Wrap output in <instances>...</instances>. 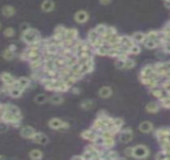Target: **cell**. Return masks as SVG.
<instances>
[{"mask_svg":"<svg viewBox=\"0 0 170 160\" xmlns=\"http://www.w3.org/2000/svg\"><path fill=\"white\" fill-rule=\"evenodd\" d=\"M31 140L34 143H37V144H40V145H46L49 141L48 137L42 132H36L35 135L33 136V138Z\"/></svg>","mask_w":170,"mask_h":160,"instance_id":"7","label":"cell"},{"mask_svg":"<svg viewBox=\"0 0 170 160\" xmlns=\"http://www.w3.org/2000/svg\"><path fill=\"white\" fill-rule=\"evenodd\" d=\"M71 91H72V93L73 94H78L80 92V89L78 87H73V88H71Z\"/></svg>","mask_w":170,"mask_h":160,"instance_id":"48","label":"cell"},{"mask_svg":"<svg viewBox=\"0 0 170 160\" xmlns=\"http://www.w3.org/2000/svg\"><path fill=\"white\" fill-rule=\"evenodd\" d=\"M3 35L5 37H8V38H11V37H13L15 35L14 28H12V27L5 28V29H4V31H3Z\"/></svg>","mask_w":170,"mask_h":160,"instance_id":"37","label":"cell"},{"mask_svg":"<svg viewBox=\"0 0 170 160\" xmlns=\"http://www.w3.org/2000/svg\"><path fill=\"white\" fill-rule=\"evenodd\" d=\"M99 34L96 32L95 29H91V30H89L88 31V34H87V38H88V42L92 45V47H93V44L95 43V41L99 38Z\"/></svg>","mask_w":170,"mask_h":160,"instance_id":"21","label":"cell"},{"mask_svg":"<svg viewBox=\"0 0 170 160\" xmlns=\"http://www.w3.org/2000/svg\"><path fill=\"white\" fill-rule=\"evenodd\" d=\"M48 96L44 94V93H40L35 96V98H34V101H35V103L37 104H44L45 102H47L48 101Z\"/></svg>","mask_w":170,"mask_h":160,"instance_id":"29","label":"cell"},{"mask_svg":"<svg viewBox=\"0 0 170 160\" xmlns=\"http://www.w3.org/2000/svg\"><path fill=\"white\" fill-rule=\"evenodd\" d=\"M0 159H5V156L4 155H0Z\"/></svg>","mask_w":170,"mask_h":160,"instance_id":"53","label":"cell"},{"mask_svg":"<svg viewBox=\"0 0 170 160\" xmlns=\"http://www.w3.org/2000/svg\"><path fill=\"white\" fill-rule=\"evenodd\" d=\"M1 13H2L3 16H5V17L10 18V17H12V16L15 15L16 10H15V8L13 6H11V5H5V6L2 7Z\"/></svg>","mask_w":170,"mask_h":160,"instance_id":"13","label":"cell"},{"mask_svg":"<svg viewBox=\"0 0 170 160\" xmlns=\"http://www.w3.org/2000/svg\"><path fill=\"white\" fill-rule=\"evenodd\" d=\"M146 34V39H150V40H156L159 39L160 36V31H156V30H150L148 31Z\"/></svg>","mask_w":170,"mask_h":160,"instance_id":"30","label":"cell"},{"mask_svg":"<svg viewBox=\"0 0 170 160\" xmlns=\"http://www.w3.org/2000/svg\"><path fill=\"white\" fill-rule=\"evenodd\" d=\"M0 29H1V22H0Z\"/></svg>","mask_w":170,"mask_h":160,"instance_id":"55","label":"cell"},{"mask_svg":"<svg viewBox=\"0 0 170 160\" xmlns=\"http://www.w3.org/2000/svg\"><path fill=\"white\" fill-rule=\"evenodd\" d=\"M138 128L142 133H150L154 130V126L149 121H143L139 124Z\"/></svg>","mask_w":170,"mask_h":160,"instance_id":"12","label":"cell"},{"mask_svg":"<svg viewBox=\"0 0 170 160\" xmlns=\"http://www.w3.org/2000/svg\"><path fill=\"white\" fill-rule=\"evenodd\" d=\"M115 67L119 70H124L125 69V60L117 58V60L115 61Z\"/></svg>","mask_w":170,"mask_h":160,"instance_id":"40","label":"cell"},{"mask_svg":"<svg viewBox=\"0 0 170 160\" xmlns=\"http://www.w3.org/2000/svg\"><path fill=\"white\" fill-rule=\"evenodd\" d=\"M29 85H30V79L27 78V77H20V78H17L16 82L13 86L25 90Z\"/></svg>","mask_w":170,"mask_h":160,"instance_id":"11","label":"cell"},{"mask_svg":"<svg viewBox=\"0 0 170 160\" xmlns=\"http://www.w3.org/2000/svg\"><path fill=\"white\" fill-rule=\"evenodd\" d=\"M164 5L166 8H168V9H170V0L169 1H166V2H164Z\"/></svg>","mask_w":170,"mask_h":160,"instance_id":"51","label":"cell"},{"mask_svg":"<svg viewBox=\"0 0 170 160\" xmlns=\"http://www.w3.org/2000/svg\"><path fill=\"white\" fill-rule=\"evenodd\" d=\"M0 104H1V103H0Z\"/></svg>","mask_w":170,"mask_h":160,"instance_id":"56","label":"cell"},{"mask_svg":"<svg viewBox=\"0 0 170 160\" xmlns=\"http://www.w3.org/2000/svg\"><path fill=\"white\" fill-rule=\"evenodd\" d=\"M140 52H141V48H140L139 44H135L131 48H129V54H132V55H137Z\"/></svg>","mask_w":170,"mask_h":160,"instance_id":"38","label":"cell"},{"mask_svg":"<svg viewBox=\"0 0 170 160\" xmlns=\"http://www.w3.org/2000/svg\"><path fill=\"white\" fill-rule=\"evenodd\" d=\"M131 37H132V39L134 40V42L136 44H143L144 41H145L146 39V34L143 32H134L132 35H131Z\"/></svg>","mask_w":170,"mask_h":160,"instance_id":"17","label":"cell"},{"mask_svg":"<svg viewBox=\"0 0 170 160\" xmlns=\"http://www.w3.org/2000/svg\"><path fill=\"white\" fill-rule=\"evenodd\" d=\"M155 159H157V160H163V159H168V156H167V153L165 152L164 150H162V152H158L156 155H155Z\"/></svg>","mask_w":170,"mask_h":160,"instance_id":"41","label":"cell"},{"mask_svg":"<svg viewBox=\"0 0 170 160\" xmlns=\"http://www.w3.org/2000/svg\"><path fill=\"white\" fill-rule=\"evenodd\" d=\"M94 70V59L91 58L90 60H88L85 64L80 65V72H81L83 75L90 73Z\"/></svg>","mask_w":170,"mask_h":160,"instance_id":"9","label":"cell"},{"mask_svg":"<svg viewBox=\"0 0 170 160\" xmlns=\"http://www.w3.org/2000/svg\"><path fill=\"white\" fill-rule=\"evenodd\" d=\"M63 122L64 121H62L60 118H51L48 122V126L51 128V129H53V130H60L61 128V126L63 124Z\"/></svg>","mask_w":170,"mask_h":160,"instance_id":"15","label":"cell"},{"mask_svg":"<svg viewBox=\"0 0 170 160\" xmlns=\"http://www.w3.org/2000/svg\"><path fill=\"white\" fill-rule=\"evenodd\" d=\"M65 38H69V39H74V40H76V39L78 38V30L76 28H67Z\"/></svg>","mask_w":170,"mask_h":160,"instance_id":"27","label":"cell"},{"mask_svg":"<svg viewBox=\"0 0 170 160\" xmlns=\"http://www.w3.org/2000/svg\"><path fill=\"white\" fill-rule=\"evenodd\" d=\"M88 19H89V14L88 12L85 10H79L74 14V20L77 23H80V24L86 23Z\"/></svg>","mask_w":170,"mask_h":160,"instance_id":"6","label":"cell"},{"mask_svg":"<svg viewBox=\"0 0 170 160\" xmlns=\"http://www.w3.org/2000/svg\"><path fill=\"white\" fill-rule=\"evenodd\" d=\"M36 132L37 131L32 127V126L26 125V126H23V127L21 128L20 136L22 138H24V139H32Z\"/></svg>","mask_w":170,"mask_h":160,"instance_id":"4","label":"cell"},{"mask_svg":"<svg viewBox=\"0 0 170 160\" xmlns=\"http://www.w3.org/2000/svg\"><path fill=\"white\" fill-rule=\"evenodd\" d=\"M168 134H170V128L169 129H167V128H160V129L156 130V131H155V136H156L157 139L160 138V137L166 136V135H168Z\"/></svg>","mask_w":170,"mask_h":160,"instance_id":"35","label":"cell"},{"mask_svg":"<svg viewBox=\"0 0 170 160\" xmlns=\"http://www.w3.org/2000/svg\"><path fill=\"white\" fill-rule=\"evenodd\" d=\"M93 106H94V103H93V101L90 100V99H86V100H83L81 104H80V107L84 110H89V109H91Z\"/></svg>","mask_w":170,"mask_h":160,"instance_id":"34","label":"cell"},{"mask_svg":"<svg viewBox=\"0 0 170 160\" xmlns=\"http://www.w3.org/2000/svg\"><path fill=\"white\" fill-rule=\"evenodd\" d=\"M72 159H83V156L82 155H76V156H73Z\"/></svg>","mask_w":170,"mask_h":160,"instance_id":"52","label":"cell"},{"mask_svg":"<svg viewBox=\"0 0 170 160\" xmlns=\"http://www.w3.org/2000/svg\"><path fill=\"white\" fill-rule=\"evenodd\" d=\"M114 145H115V139H114V137L105 138V139H104L103 147H104L105 149H111Z\"/></svg>","mask_w":170,"mask_h":160,"instance_id":"31","label":"cell"},{"mask_svg":"<svg viewBox=\"0 0 170 160\" xmlns=\"http://www.w3.org/2000/svg\"><path fill=\"white\" fill-rule=\"evenodd\" d=\"M133 139V132L129 128L122 129L119 133V141L122 143H129Z\"/></svg>","mask_w":170,"mask_h":160,"instance_id":"5","label":"cell"},{"mask_svg":"<svg viewBox=\"0 0 170 160\" xmlns=\"http://www.w3.org/2000/svg\"><path fill=\"white\" fill-rule=\"evenodd\" d=\"M48 101L53 105H60L64 102V98H63L60 94H54L52 96H50Z\"/></svg>","mask_w":170,"mask_h":160,"instance_id":"24","label":"cell"},{"mask_svg":"<svg viewBox=\"0 0 170 160\" xmlns=\"http://www.w3.org/2000/svg\"><path fill=\"white\" fill-rule=\"evenodd\" d=\"M164 65L165 67L167 68L168 71H170V61H166V62H164Z\"/></svg>","mask_w":170,"mask_h":160,"instance_id":"49","label":"cell"},{"mask_svg":"<svg viewBox=\"0 0 170 160\" xmlns=\"http://www.w3.org/2000/svg\"><path fill=\"white\" fill-rule=\"evenodd\" d=\"M121 44L126 46V47L131 48L133 45H135L136 43L134 42V40L132 39L131 36H127V35H122L121 36Z\"/></svg>","mask_w":170,"mask_h":160,"instance_id":"23","label":"cell"},{"mask_svg":"<svg viewBox=\"0 0 170 160\" xmlns=\"http://www.w3.org/2000/svg\"><path fill=\"white\" fill-rule=\"evenodd\" d=\"M121 51L119 49H115V48H111L109 47L108 49V53H107V56L109 57H112V58H119L121 55Z\"/></svg>","mask_w":170,"mask_h":160,"instance_id":"33","label":"cell"},{"mask_svg":"<svg viewBox=\"0 0 170 160\" xmlns=\"http://www.w3.org/2000/svg\"><path fill=\"white\" fill-rule=\"evenodd\" d=\"M107 28H108L107 25H105V24H98L94 29L96 30V32L99 34V36H102V35L105 34L106 31H107Z\"/></svg>","mask_w":170,"mask_h":160,"instance_id":"36","label":"cell"},{"mask_svg":"<svg viewBox=\"0 0 170 160\" xmlns=\"http://www.w3.org/2000/svg\"><path fill=\"white\" fill-rule=\"evenodd\" d=\"M113 124L115 126H118V127L122 128V126L124 125V121H123L121 118H114L113 119Z\"/></svg>","mask_w":170,"mask_h":160,"instance_id":"44","label":"cell"},{"mask_svg":"<svg viewBox=\"0 0 170 160\" xmlns=\"http://www.w3.org/2000/svg\"><path fill=\"white\" fill-rule=\"evenodd\" d=\"M21 39L23 40V42H25L28 46L29 45H33L35 43H38L39 41H41V35L38 30L34 28L29 27L26 30L22 31L21 33Z\"/></svg>","mask_w":170,"mask_h":160,"instance_id":"1","label":"cell"},{"mask_svg":"<svg viewBox=\"0 0 170 160\" xmlns=\"http://www.w3.org/2000/svg\"><path fill=\"white\" fill-rule=\"evenodd\" d=\"M9 49H11L12 51H14L15 52V50H16V45H14V44H11V45H9V47H8Z\"/></svg>","mask_w":170,"mask_h":160,"instance_id":"50","label":"cell"},{"mask_svg":"<svg viewBox=\"0 0 170 160\" xmlns=\"http://www.w3.org/2000/svg\"><path fill=\"white\" fill-rule=\"evenodd\" d=\"M124 155L127 157H132L133 156V147H126L124 149Z\"/></svg>","mask_w":170,"mask_h":160,"instance_id":"42","label":"cell"},{"mask_svg":"<svg viewBox=\"0 0 170 160\" xmlns=\"http://www.w3.org/2000/svg\"><path fill=\"white\" fill-rule=\"evenodd\" d=\"M0 80L2 81L3 85H6V86H13L17 78H15L13 75L10 74L9 72H2L0 73Z\"/></svg>","mask_w":170,"mask_h":160,"instance_id":"3","label":"cell"},{"mask_svg":"<svg viewBox=\"0 0 170 160\" xmlns=\"http://www.w3.org/2000/svg\"><path fill=\"white\" fill-rule=\"evenodd\" d=\"M8 128V124L5 123L4 121H0V133L5 132Z\"/></svg>","mask_w":170,"mask_h":160,"instance_id":"45","label":"cell"},{"mask_svg":"<svg viewBox=\"0 0 170 160\" xmlns=\"http://www.w3.org/2000/svg\"><path fill=\"white\" fill-rule=\"evenodd\" d=\"M163 2H166V1H169V0H162Z\"/></svg>","mask_w":170,"mask_h":160,"instance_id":"54","label":"cell"},{"mask_svg":"<svg viewBox=\"0 0 170 160\" xmlns=\"http://www.w3.org/2000/svg\"><path fill=\"white\" fill-rule=\"evenodd\" d=\"M112 0H99V2L102 4V5H108L109 3H111Z\"/></svg>","mask_w":170,"mask_h":160,"instance_id":"47","label":"cell"},{"mask_svg":"<svg viewBox=\"0 0 170 160\" xmlns=\"http://www.w3.org/2000/svg\"><path fill=\"white\" fill-rule=\"evenodd\" d=\"M159 109H160V105L157 102H150L148 103L145 107V110L148 113H151V114H155V113L159 111Z\"/></svg>","mask_w":170,"mask_h":160,"instance_id":"19","label":"cell"},{"mask_svg":"<svg viewBox=\"0 0 170 160\" xmlns=\"http://www.w3.org/2000/svg\"><path fill=\"white\" fill-rule=\"evenodd\" d=\"M23 92H24V89H21V88L15 87V86H11L8 94H9L12 98H19L20 96L23 94Z\"/></svg>","mask_w":170,"mask_h":160,"instance_id":"18","label":"cell"},{"mask_svg":"<svg viewBox=\"0 0 170 160\" xmlns=\"http://www.w3.org/2000/svg\"><path fill=\"white\" fill-rule=\"evenodd\" d=\"M29 66H30V68L33 72L34 71H38V70L42 69V67H43V58H42V59H39V60L29 62Z\"/></svg>","mask_w":170,"mask_h":160,"instance_id":"25","label":"cell"},{"mask_svg":"<svg viewBox=\"0 0 170 160\" xmlns=\"http://www.w3.org/2000/svg\"><path fill=\"white\" fill-rule=\"evenodd\" d=\"M55 8V3L52 0H44L41 3V9L44 12H51L53 11Z\"/></svg>","mask_w":170,"mask_h":160,"instance_id":"16","label":"cell"},{"mask_svg":"<svg viewBox=\"0 0 170 160\" xmlns=\"http://www.w3.org/2000/svg\"><path fill=\"white\" fill-rule=\"evenodd\" d=\"M144 46L147 48V49H155L157 47L160 46V40L159 39H156V40H150V39H145L144 41Z\"/></svg>","mask_w":170,"mask_h":160,"instance_id":"20","label":"cell"},{"mask_svg":"<svg viewBox=\"0 0 170 160\" xmlns=\"http://www.w3.org/2000/svg\"><path fill=\"white\" fill-rule=\"evenodd\" d=\"M154 69H153V65H145L140 71V76H145V77H151Z\"/></svg>","mask_w":170,"mask_h":160,"instance_id":"22","label":"cell"},{"mask_svg":"<svg viewBox=\"0 0 170 160\" xmlns=\"http://www.w3.org/2000/svg\"><path fill=\"white\" fill-rule=\"evenodd\" d=\"M162 50L164 52H166V53H169L170 54V43H168V44H166L165 46H163L162 47Z\"/></svg>","mask_w":170,"mask_h":160,"instance_id":"46","label":"cell"},{"mask_svg":"<svg viewBox=\"0 0 170 160\" xmlns=\"http://www.w3.org/2000/svg\"><path fill=\"white\" fill-rule=\"evenodd\" d=\"M66 31H67L66 27H64L63 25H58V26L55 28V30H54L53 37L57 40H63L65 38Z\"/></svg>","mask_w":170,"mask_h":160,"instance_id":"8","label":"cell"},{"mask_svg":"<svg viewBox=\"0 0 170 160\" xmlns=\"http://www.w3.org/2000/svg\"><path fill=\"white\" fill-rule=\"evenodd\" d=\"M150 151L145 145H136L133 147V156L137 159H144L149 156Z\"/></svg>","mask_w":170,"mask_h":160,"instance_id":"2","label":"cell"},{"mask_svg":"<svg viewBox=\"0 0 170 160\" xmlns=\"http://www.w3.org/2000/svg\"><path fill=\"white\" fill-rule=\"evenodd\" d=\"M135 66V60L131 59V58H127L125 60V70H130Z\"/></svg>","mask_w":170,"mask_h":160,"instance_id":"39","label":"cell"},{"mask_svg":"<svg viewBox=\"0 0 170 160\" xmlns=\"http://www.w3.org/2000/svg\"><path fill=\"white\" fill-rule=\"evenodd\" d=\"M98 136V132H96L95 130H93L92 128L91 129H88V130H85V131H83L81 133V137L83 138V139L85 140H88L90 142H93L96 137Z\"/></svg>","mask_w":170,"mask_h":160,"instance_id":"10","label":"cell"},{"mask_svg":"<svg viewBox=\"0 0 170 160\" xmlns=\"http://www.w3.org/2000/svg\"><path fill=\"white\" fill-rule=\"evenodd\" d=\"M119 158V155L116 151H112L108 149V159H118Z\"/></svg>","mask_w":170,"mask_h":160,"instance_id":"43","label":"cell"},{"mask_svg":"<svg viewBox=\"0 0 170 160\" xmlns=\"http://www.w3.org/2000/svg\"><path fill=\"white\" fill-rule=\"evenodd\" d=\"M29 157L33 160H39L43 157V153H42V151L39 149H32L30 152H29Z\"/></svg>","mask_w":170,"mask_h":160,"instance_id":"28","label":"cell"},{"mask_svg":"<svg viewBox=\"0 0 170 160\" xmlns=\"http://www.w3.org/2000/svg\"><path fill=\"white\" fill-rule=\"evenodd\" d=\"M108 49H109V46L107 44H105L103 46L98 48H94V54L98 56H107V53H108Z\"/></svg>","mask_w":170,"mask_h":160,"instance_id":"26","label":"cell"},{"mask_svg":"<svg viewBox=\"0 0 170 160\" xmlns=\"http://www.w3.org/2000/svg\"><path fill=\"white\" fill-rule=\"evenodd\" d=\"M2 56H3V58H4L5 60L10 61V60H12V59L14 58V51H12V50L9 49V48H6V49L3 51Z\"/></svg>","mask_w":170,"mask_h":160,"instance_id":"32","label":"cell"},{"mask_svg":"<svg viewBox=\"0 0 170 160\" xmlns=\"http://www.w3.org/2000/svg\"><path fill=\"white\" fill-rule=\"evenodd\" d=\"M98 94L101 98H103V99H108L111 97V95H112V89H111V87H109V86H102L100 89H99V92H98Z\"/></svg>","mask_w":170,"mask_h":160,"instance_id":"14","label":"cell"}]
</instances>
